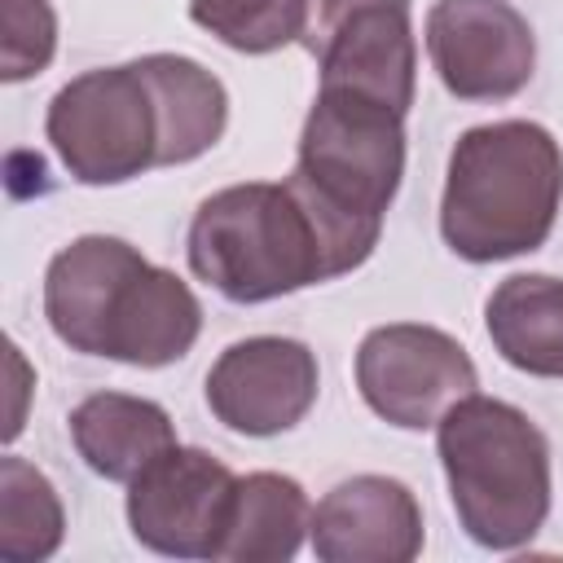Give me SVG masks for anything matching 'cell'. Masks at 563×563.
<instances>
[{"instance_id": "6da1fadb", "label": "cell", "mask_w": 563, "mask_h": 563, "mask_svg": "<svg viewBox=\"0 0 563 563\" xmlns=\"http://www.w3.org/2000/svg\"><path fill=\"white\" fill-rule=\"evenodd\" d=\"M400 176L405 114L361 92L317 88L286 185L321 238L325 277H343L374 255Z\"/></svg>"}, {"instance_id": "7a4b0ae2", "label": "cell", "mask_w": 563, "mask_h": 563, "mask_svg": "<svg viewBox=\"0 0 563 563\" xmlns=\"http://www.w3.org/2000/svg\"><path fill=\"white\" fill-rule=\"evenodd\" d=\"M563 207V150L532 119L466 128L449 154L440 238L457 260L497 264L545 246Z\"/></svg>"}, {"instance_id": "3957f363", "label": "cell", "mask_w": 563, "mask_h": 563, "mask_svg": "<svg viewBox=\"0 0 563 563\" xmlns=\"http://www.w3.org/2000/svg\"><path fill=\"white\" fill-rule=\"evenodd\" d=\"M435 453L466 537L484 550L528 545L550 515V440L515 405L462 396L435 422Z\"/></svg>"}, {"instance_id": "277c9868", "label": "cell", "mask_w": 563, "mask_h": 563, "mask_svg": "<svg viewBox=\"0 0 563 563\" xmlns=\"http://www.w3.org/2000/svg\"><path fill=\"white\" fill-rule=\"evenodd\" d=\"M185 255L194 277L229 303H268L330 282L321 238L286 180H242L202 198Z\"/></svg>"}, {"instance_id": "5b68a950", "label": "cell", "mask_w": 563, "mask_h": 563, "mask_svg": "<svg viewBox=\"0 0 563 563\" xmlns=\"http://www.w3.org/2000/svg\"><path fill=\"white\" fill-rule=\"evenodd\" d=\"M44 136L79 185H123L158 167V106L150 79L136 62L75 75L53 92Z\"/></svg>"}, {"instance_id": "8992f818", "label": "cell", "mask_w": 563, "mask_h": 563, "mask_svg": "<svg viewBox=\"0 0 563 563\" xmlns=\"http://www.w3.org/2000/svg\"><path fill=\"white\" fill-rule=\"evenodd\" d=\"M356 387L383 422L422 431L435 427L449 405L471 396L479 387V374L453 334L418 321H391L374 325L361 339Z\"/></svg>"}, {"instance_id": "52a82bcc", "label": "cell", "mask_w": 563, "mask_h": 563, "mask_svg": "<svg viewBox=\"0 0 563 563\" xmlns=\"http://www.w3.org/2000/svg\"><path fill=\"white\" fill-rule=\"evenodd\" d=\"M238 475L207 449L172 444L128 484L132 537L167 559H220Z\"/></svg>"}, {"instance_id": "ba28073f", "label": "cell", "mask_w": 563, "mask_h": 563, "mask_svg": "<svg viewBox=\"0 0 563 563\" xmlns=\"http://www.w3.org/2000/svg\"><path fill=\"white\" fill-rule=\"evenodd\" d=\"M422 35L431 70L457 101H506L532 79L537 40L510 0H435Z\"/></svg>"}, {"instance_id": "9c48e42d", "label": "cell", "mask_w": 563, "mask_h": 563, "mask_svg": "<svg viewBox=\"0 0 563 563\" xmlns=\"http://www.w3.org/2000/svg\"><path fill=\"white\" fill-rule=\"evenodd\" d=\"M317 352L286 334H251L229 343L207 369V409L238 435H282L317 405Z\"/></svg>"}, {"instance_id": "30bf717a", "label": "cell", "mask_w": 563, "mask_h": 563, "mask_svg": "<svg viewBox=\"0 0 563 563\" xmlns=\"http://www.w3.org/2000/svg\"><path fill=\"white\" fill-rule=\"evenodd\" d=\"M321 563H413L422 554V506L391 475H352L312 510Z\"/></svg>"}, {"instance_id": "8fae6325", "label": "cell", "mask_w": 563, "mask_h": 563, "mask_svg": "<svg viewBox=\"0 0 563 563\" xmlns=\"http://www.w3.org/2000/svg\"><path fill=\"white\" fill-rule=\"evenodd\" d=\"M321 66V88H343L374 97L400 114L413 106L418 79V44L409 22V0H374L343 18L321 48L312 53Z\"/></svg>"}, {"instance_id": "7c38bea8", "label": "cell", "mask_w": 563, "mask_h": 563, "mask_svg": "<svg viewBox=\"0 0 563 563\" xmlns=\"http://www.w3.org/2000/svg\"><path fill=\"white\" fill-rule=\"evenodd\" d=\"M145 255L110 233H84L62 246L44 268V317L53 334L84 356H101L106 321Z\"/></svg>"}, {"instance_id": "4fadbf2b", "label": "cell", "mask_w": 563, "mask_h": 563, "mask_svg": "<svg viewBox=\"0 0 563 563\" xmlns=\"http://www.w3.org/2000/svg\"><path fill=\"white\" fill-rule=\"evenodd\" d=\"M198 334H202V303L189 290V282L145 260L110 308L101 356L158 369L180 361L198 343Z\"/></svg>"}, {"instance_id": "5bb4252c", "label": "cell", "mask_w": 563, "mask_h": 563, "mask_svg": "<svg viewBox=\"0 0 563 563\" xmlns=\"http://www.w3.org/2000/svg\"><path fill=\"white\" fill-rule=\"evenodd\" d=\"M70 440L84 466L101 479L132 484L176 440L172 413L158 400L128 391H92L70 409Z\"/></svg>"}, {"instance_id": "9a60e30c", "label": "cell", "mask_w": 563, "mask_h": 563, "mask_svg": "<svg viewBox=\"0 0 563 563\" xmlns=\"http://www.w3.org/2000/svg\"><path fill=\"white\" fill-rule=\"evenodd\" d=\"M136 66L150 79L158 106V167L202 158L229 123L224 84L202 62L180 53H145L136 57Z\"/></svg>"}, {"instance_id": "2e32d148", "label": "cell", "mask_w": 563, "mask_h": 563, "mask_svg": "<svg viewBox=\"0 0 563 563\" xmlns=\"http://www.w3.org/2000/svg\"><path fill=\"white\" fill-rule=\"evenodd\" d=\"M484 325L506 365L563 378V277L515 273L484 303Z\"/></svg>"}, {"instance_id": "e0dca14e", "label": "cell", "mask_w": 563, "mask_h": 563, "mask_svg": "<svg viewBox=\"0 0 563 563\" xmlns=\"http://www.w3.org/2000/svg\"><path fill=\"white\" fill-rule=\"evenodd\" d=\"M312 532V501L299 479L277 471H251L238 479L229 532L220 559L229 563H286Z\"/></svg>"}, {"instance_id": "ac0fdd59", "label": "cell", "mask_w": 563, "mask_h": 563, "mask_svg": "<svg viewBox=\"0 0 563 563\" xmlns=\"http://www.w3.org/2000/svg\"><path fill=\"white\" fill-rule=\"evenodd\" d=\"M66 537V510L53 479L18 453L0 457V559L40 563L57 554Z\"/></svg>"}, {"instance_id": "d6986e66", "label": "cell", "mask_w": 563, "mask_h": 563, "mask_svg": "<svg viewBox=\"0 0 563 563\" xmlns=\"http://www.w3.org/2000/svg\"><path fill=\"white\" fill-rule=\"evenodd\" d=\"M189 18L238 53H277L303 35L308 0H189Z\"/></svg>"}, {"instance_id": "ffe728a7", "label": "cell", "mask_w": 563, "mask_h": 563, "mask_svg": "<svg viewBox=\"0 0 563 563\" xmlns=\"http://www.w3.org/2000/svg\"><path fill=\"white\" fill-rule=\"evenodd\" d=\"M57 53V13L48 0H4L0 79L18 84L40 75Z\"/></svg>"}, {"instance_id": "44dd1931", "label": "cell", "mask_w": 563, "mask_h": 563, "mask_svg": "<svg viewBox=\"0 0 563 563\" xmlns=\"http://www.w3.org/2000/svg\"><path fill=\"white\" fill-rule=\"evenodd\" d=\"M365 4H374V0H308V18H303V35H299V44H303L308 53H317L321 40H325L343 18H352V13L365 9Z\"/></svg>"}]
</instances>
